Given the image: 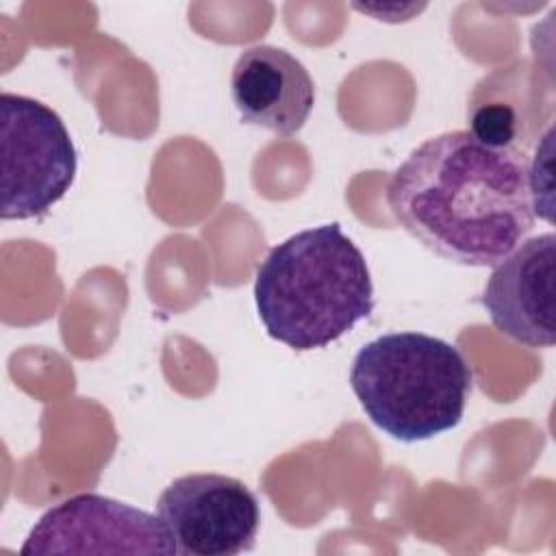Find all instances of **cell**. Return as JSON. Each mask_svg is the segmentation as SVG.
I'll use <instances>...</instances> for the list:
<instances>
[{"instance_id":"cell-4","label":"cell","mask_w":556,"mask_h":556,"mask_svg":"<svg viewBox=\"0 0 556 556\" xmlns=\"http://www.w3.org/2000/svg\"><path fill=\"white\" fill-rule=\"evenodd\" d=\"M2 219L46 215L74 185L78 154L48 104L2 91Z\"/></svg>"},{"instance_id":"cell-2","label":"cell","mask_w":556,"mask_h":556,"mask_svg":"<svg viewBox=\"0 0 556 556\" xmlns=\"http://www.w3.org/2000/svg\"><path fill=\"white\" fill-rule=\"evenodd\" d=\"M254 302L267 334L291 350L330 345L374 311L367 261L337 222L274 245L256 269Z\"/></svg>"},{"instance_id":"cell-5","label":"cell","mask_w":556,"mask_h":556,"mask_svg":"<svg viewBox=\"0 0 556 556\" xmlns=\"http://www.w3.org/2000/svg\"><path fill=\"white\" fill-rule=\"evenodd\" d=\"M156 513L176 549L191 556H235L254 547L261 508L237 478L187 473L163 489Z\"/></svg>"},{"instance_id":"cell-6","label":"cell","mask_w":556,"mask_h":556,"mask_svg":"<svg viewBox=\"0 0 556 556\" xmlns=\"http://www.w3.org/2000/svg\"><path fill=\"white\" fill-rule=\"evenodd\" d=\"M178 554L161 521L141 508L78 493L41 515L20 554Z\"/></svg>"},{"instance_id":"cell-1","label":"cell","mask_w":556,"mask_h":556,"mask_svg":"<svg viewBox=\"0 0 556 556\" xmlns=\"http://www.w3.org/2000/svg\"><path fill=\"white\" fill-rule=\"evenodd\" d=\"M395 222L437 256L495 267L534 226L523 150L482 143L469 130L426 139L391 174Z\"/></svg>"},{"instance_id":"cell-3","label":"cell","mask_w":556,"mask_h":556,"mask_svg":"<svg viewBox=\"0 0 556 556\" xmlns=\"http://www.w3.org/2000/svg\"><path fill=\"white\" fill-rule=\"evenodd\" d=\"M473 374L456 345L426 332H387L365 343L350 367V387L365 415L402 443L456 428Z\"/></svg>"},{"instance_id":"cell-8","label":"cell","mask_w":556,"mask_h":556,"mask_svg":"<svg viewBox=\"0 0 556 556\" xmlns=\"http://www.w3.org/2000/svg\"><path fill=\"white\" fill-rule=\"evenodd\" d=\"M230 96L245 124L289 137L313 111L315 83L291 52L261 43L243 50L235 61Z\"/></svg>"},{"instance_id":"cell-7","label":"cell","mask_w":556,"mask_h":556,"mask_svg":"<svg viewBox=\"0 0 556 556\" xmlns=\"http://www.w3.org/2000/svg\"><path fill=\"white\" fill-rule=\"evenodd\" d=\"M556 237L545 232L519 243L500 261L482 291L491 324L526 348H552L556 341Z\"/></svg>"},{"instance_id":"cell-9","label":"cell","mask_w":556,"mask_h":556,"mask_svg":"<svg viewBox=\"0 0 556 556\" xmlns=\"http://www.w3.org/2000/svg\"><path fill=\"white\" fill-rule=\"evenodd\" d=\"M469 132L482 143L508 148L517 137V117L506 104H486L473 113Z\"/></svg>"}]
</instances>
